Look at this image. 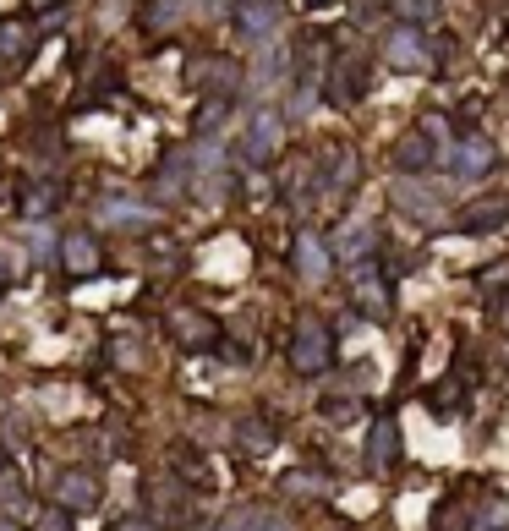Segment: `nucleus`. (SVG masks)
<instances>
[{"label":"nucleus","instance_id":"nucleus-31","mask_svg":"<svg viewBox=\"0 0 509 531\" xmlns=\"http://www.w3.org/2000/svg\"><path fill=\"white\" fill-rule=\"evenodd\" d=\"M28 6H39V11H44V6H55V0H28Z\"/></svg>","mask_w":509,"mask_h":531},{"label":"nucleus","instance_id":"nucleus-32","mask_svg":"<svg viewBox=\"0 0 509 531\" xmlns=\"http://www.w3.org/2000/svg\"><path fill=\"white\" fill-rule=\"evenodd\" d=\"M504 329H509V296H504Z\"/></svg>","mask_w":509,"mask_h":531},{"label":"nucleus","instance_id":"nucleus-28","mask_svg":"<svg viewBox=\"0 0 509 531\" xmlns=\"http://www.w3.org/2000/svg\"><path fill=\"white\" fill-rule=\"evenodd\" d=\"M22 526H28V521H22V515L6 504V510H0V531H22Z\"/></svg>","mask_w":509,"mask_h":531},{"label":"nucleus","instance_id":"nucleus-3","mask_svg":"<svg viewBox=\"0 0 509 531\" xmlns=\"http://www.w3.org/2000/svg\"><path fill=\"white\" fill-rule=\"evenodd\" d=\"M170 334H176V345H187V351H214V345L225 340L219 318L203 313V307H176V313H170Z\"/></svg>","mask_w":509,"mask_h":531},{"label":"nucleus","instance_id":"nucleus-26","mask_svg":"<svg viewBox=\"0 0 509 531\" xmlns=\"http://www.w3.org/2000/svg\"><path fill=\"white\" fill-rule=\"evenodd\" d=\"M258 521H263L258 510H236V515H225V526H219V531H258Z\"/></svg>","mask_w":509,"mask_h":531},{"label":"nucleus","instance_id":"nucleus-14","mask_svg":"<svg viewBox=\"0 0 509 531\" xmlns=\"http://www.w3.org/2000/svg\"><path fill=\"white\" fill-rule=\"evenodd\" d=\"M384 55H389V66H395V72H427V44H422V33H416L411 22L389 33Z\"/></svg>","mask_w":509,"mask_h":531},{"label":"nucleus","instance_id":"nucleus-12","mask_svg":"<svg viewBox=\"0 0 509 531\" xmlns=\"http://www.w3.org/2000/svg\"><path fill=\"white\" fill-rule=\"evenodd\" d=\"M395 455H400V433H395V422H367V477H389V466H395Z\"/></svg>","mask_w":509,"mask_h":531},{"label":"nucleus","instance_id":"nucleus-19","mask_svg":"<svg viewBox=\"0 0 509 531\" xmlns=\"http://www.w3.org/2000/svg\"><path fill=\"white\" fill-rule=\"evenodd\" d=\"M33 44H39V28H33V22H17V17L0 22V55H6V61H28Z\"/></svg>","mask_w":509,"mask_h":531},{"label":"nucleus","instance_id":"nucleus-20","mask_svg":"<svg viewBox=\"0 0 509 531\" xmlns=\"http://www.w3.org/2000/svg\"><path fill=\"white\" fill-rule=\"evenodd\" d=\"M351 181H356V159L345 154V148L329 159V165H318V187H323V198H334V192H345V187H351Z\"/></svg>","mask_w":509,"mask_h":531},{"label":"nucleus","instance_id":"nucleus-29","mask_svg":"<svg viewBox=\"0 0 509 531\" xmlns=\"http://www.w3.org/2000/svg\"><path fill=\"white\" fill-rule=\"evenodd\" d=\"M258 531H291V526H285V521H274V515H263V521H258Z\"/></svg>","mask_w":509,"mask_h":531},{"label":"nucleus","instance_id":"nucleus-15","mask_svg":"<svg viewBox=\"0 0 509 531\" xmlns=\"http://www.w3.org/2000/svg\"><path fill=\"white\" fill-rule=\"evenodd\" d=\"M187 11H192V0H143L137 22H143V33H176L187 22Z\"/></svg>","mask_w":509,"mask_h":531},{"label":"nucleus","instance_id":"nucleus-30","mask_svg":"<svg viewBox=\"0 0 509 531\" xmlns=\"http://www.w3.org/2000/svg\"><path fill=\"white\" fill-rule=\"evenodd\" d=\"M307 6H312V11H323V6H334V0H307Z\"/></svg>","mask_w":509,"mask_h":531},{"label":"nucleus","instance_id":"nucleus-9","mask_svg":"<svg viewBox=\"0 0 509 531\" xmlns=\"http://www.w3.org/2000/svg\"><path fill=\"white\" fill-rule=\"evenodd\" d=\"M280 115L274 110H258L252 115V126H247V143H241V154H247V165H269L274 154H280Z\"/></svg>","mask_w":509,"mask_h":531},{"label":"nucleus","instance_id":"nucleus-22","mask_svg":"<svg viewBox=\"0 0 509 531\" xmlns=\"http://www.w3.org/2000/svg\"><path fill=\"white\" fill-rule=\"evenodd\" d=\"M471 531H509V499H488L471 515Z\"/></svg>","mask_w":509,"mask_h":531},{"label":"nucleus","instance_id":"nucleus-33","mask_svg":"<svg viewBox=\"0 0 509 531\" xmlns=\"http://www.w3.org/2000/svg\"><path fill=\"white\" fill-rule=\"evenodd\" d=\"M214 6H230V0H214ZM241 6H252V0H241Z\"/></svg>","mask_w":509,"mask_h":531},{"label":"nucleus","instance_id":"nucleus-34","mask_svg":"<svg viewBox=\"0 0 509 531\" xmlns=\"http://www.w3.org/2000/svg\"><path fill=\"white\" fill-rule=\"evenodd\" d=\"M0 471H6V449H0Z\"/></svg>","mask_w":509,"mask_h":531},{"label":"nucleus","instance_id":"nucleus-7","mask_svg":"<svg viewBox=\"0 0 509 531\" xmlns=\"http://www.w3.org/2000/svg\"><path fill=\"white\" fill-rule=\"evenodd\" d=\"M280 22H285V6H280V0H252V6H241V11H236V33H241V44H274Z\"/></svg>","mask_w":509,"mask_h":531},{"label":"nucleus","instance_id":"nucleus-21","mask_svg":"<svg viewBox=\"0 0 509 531\" xmlns=\"http://www.w3.org/2000/svg\"><path fill=\"white\" fill-rule=\"evenodd\" d=\"M236 444L247 449V455H269V449H274V427L263 422V417H247V422L236 427Z\"/></svg>","mask_w":509,"mask_h":531},{"label":"nucleus","instance_id":"nucleus-4","mask_svg":"<svg viewBox=\"0 0 509 531\" xmlns=\"http://www.w3.org/2000/svg\"><path fill=\"white\" fill-rule=\"evenodd\" d=\"M50 499L72 515H94L99 510V477L94 471H55L50 482Z\"/></svg>","mask_w":509,"mask_h":531},{"label":"nucleus","instance_id":"nucleus-8","mask_svg":"<svg viewBox=\"0 0 509 531\" xmlns=\"http://www.w3.org/2000/svg\"><path fill=\"white\" fill-rule=\"evenodd\" d=\"M291 263H296V274H302L307 285H318L323 274L334 269V241H323L318 230H302V236H296V252H291Z\"/></svg>","mask_w":509,"mask_h":531},{"label":"nucleus","instance_id":"nucleus-27","mask_svg":"<svg viewBox=\"0 0 509 531\" xmlns=\"http://www.w3.org/2000/svg\"><path fill=\"white\" fill-rule=\"evenodd\" d=\"M110 531H159V526L148 521V515H121V521H115Z\"/></svg>","mask_w":509,"mask_h":531},{"label":"nucleus","instance_id":"nucleus-5","mask_svg":"<svg viewBox=\"0 0 509 531\" xmlns=\"http://www.w3.org/2000/svg\"><path fill=\"white\" fill-rule=\"evenodd\" d=\"M499 165V148L488 143V137H460V143H449V170H455V181H482L488 170Z\"/></svg>","mask_w":509,"mask_h":531},{"label":"nucleus","instance_id":"nucleus-25","mask_svg":"<svg viewBox=\"0 0 509 531\" xmlns=\"http://www.w3.org/2000/svg\"><path fill=\"white\" fill-rule=\"evenodd\" d=\"M33 526H39V531H72V510H61V504H55L50 515H33Z\"/></svg>","mask_w":509,"mask_h":531},{"label":"nucleus","instance_id":"nucleus-16","mask_svg":"<svg viewBox=\"0 0 509 531\" xmlns=\"http://www.w3.org/2000/svg\"><path fill=\"white\" fill-rule=\"evenodd\" d=\"M395 165H400V176H422V170L433 165V126H422V132H406V137H400Z\"/></svg>","mask_w":509,"mask_h":531},{"label":"nucleus","instance_id":"nucleus-23","mask_svg":"<svg viewBox=\"0 0 509 531\" xmlns=\"http://www.w3.org/2000/svg\"><path fill=\"white\" fill-rule=\"evenodd\" d=\"M55 203H61V181H39V187L28 192V214H50Z\"/></svg>","mask_w":509,"mask_h":531},{"label":"nucleus","instance_id":"nucleus-24","mask_svg":"<svg viewBox=\"0 0 509 531\" xmlns=\"http://www.w3.org/2000/svg\"><path fill=\"white\" fill-rule=\"evenodd\" d=\"M395 6H400L406 22H433L438 11H444V0H395Z\"/></svg>","mask_w":509,"mask_h":531},{"label":"nucleus","instance_id":"nucleus-13","mask_svg":"<svg viewBox=\"0 0 509 531\" xmlns=\"http://www.w3.org/2000/svg\"><path fill=\"white\" fill-rule=\"evenodd\" d=\"M94 219L104 230H148L154 225V209H148V203H132V198H99Z\"/></svg>","mask_w":509,"mask_h":531},{"label":"nucleus","instance_id":"nucleus-17","mask_svg":"<svg viewBox=\"0 0 509 531\" xmlns=\"http://www.w3.org/2000/svg\"><path fill=\"white\" fill-rule=\"evenodd\" d=\"M378 241V230L367 225V219H351V225L334 236V252H340V263H351V269H362L367 263V247Z\"/></svg>","mask_w":509,"mask_h":531},{"label":"nucleus","instance_id":"nucleus-10","mask_svg":"<svg viewBox=\"0 0 509 531\" xmlns=\"http://www.w3.org/2000/svg\"><path fill=\"white\" fill-rule=\"evenodd\" d=\"M329 94H334V105H356V99L367 94V61L356 50H345L340 61H334V72H329Z\"/></svg>","mask_w":509,"mask_h":531},{"label":"nucleus","instance_id":"nucleus-18","mask_svg":"<svg viewBox=\"0 0 509 531\" xmlns=\"http://www.w3.org/2000/svg\"><path fill=\"white\" fill-rule=\"evenodd\" d=\"M499 225H509L504 198H482V203H471V209L460 214V230H471V236H488V230H499Z\"/></svg>","mask_w":509,"mask_h":531},{"label":"nucleus","instance_id":"nucleus-1","mask_svg":"<svg viewBox=\"0 0 509 531\" xmlns=\"http://www.w3.org/2000/svg\"><path fill=\"white\" fill-rule=\"evenodd\" d=\"M389 198H395V209H400V214L416 219V225H427V230L449 219V198H444V187H427V181H416V176H400Z\"/></svg>","mask_w":509,"mask_h":531},{"label":"nucleus","instance_id":"nucleus-2","mask_svg":"<svg viewBox=\"0 0 509 531\" xmlns=\"http://www.w3.org/2000/svg\"><path fill=\"white\" fill-rule=\"evenodd\" d=\"M329 356H334V334H329V323L323 318H302L296 323V340H291V367L296 373H323V367H329Z\"/></svg>","mask_w":509,"mask_h":531},{"label":"nucleus","instance_id":"nucleus-11","mask_svg":"<svg viewBox=\"0 0 509 531\" xmlns=\"http://www.w3.org/2000/svg\"><path fill=\"white\" fill-rule=\"evenodd\" d=\"M356 313H367L373 323H384L389 313H395V302H389V285H384V274L367 263V269H356Z\"/></svg>","mask_w":509,"mask_h":531},{"label":"nucleus","instance_id":"nucleus-6","mask_svg":"<svg viewBox=\"0 0 509 531\" xmlns=\"http://www.w3.org/2000/svg\"><path fill=\"white\" fill-rule=\"evenodd\" d=\"M61 269L72 274V280H94V274L104 269V258H99V241H94V230H66L61 236Z\"/></svg>","mask_w":509,"mask_h":531}]
</instances>
